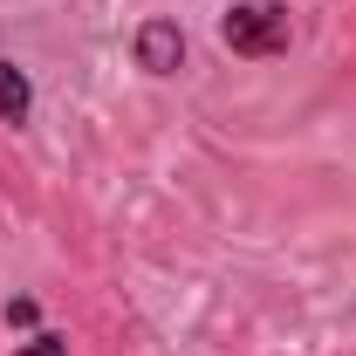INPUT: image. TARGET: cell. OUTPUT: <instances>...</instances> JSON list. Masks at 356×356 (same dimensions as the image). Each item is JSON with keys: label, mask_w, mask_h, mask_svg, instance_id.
I'll return each mask as SVG.
<instances>
[{"label": "cell", "mask_w": 356, "mask_h": 356, "mask_svg": "<svg viewBox=\"0 0 356 356\" xmlns=\"http://www.w3.org/2000/svg\"><path fill=\"white\" fill-rule=\"evenodd\" d=\"M220 42L233 55H247V62H267V55H281L295 42V21H288L281 0H240V7L220 14Z\"/></svg>", "instance_id": "obj_1"}, {"label": "cell", "mask_w": 356, "mask_h": 356, "mask_svg": "<svg viewBox=\"0 0 356 356\" xmlns=\"http://www.w3.org/2000/svg\"><path fill=\"white\" fill-rule=\"evenodd\" d=\"M131 48H137V69H144V76H178V62H185V35H178V21H144Z\"/></svg>", "instance_id": "obj_2"}, {"label": "cell", "mask_w": 356, "mask_h": 356, "mask_svg": "<svg viewBox=\"0 0 356 356\" xmlns=\"http://www.w3.org/2000/svg\"><path fill=\"white\" fill-rule=\"evenodd\" d=\"M28 110H35V89H28V76H21L14 62H0V117H7V124H28Z\"/></svg>", "instance_id": "obj_3"}, {"label": "cell", "mask_w": 356, "mask_h": 356, "mask_svg": "<svg viewBox=\"0 0 356 356\" xmlns=\"http://www.w3.org/2000/svg\"><path fill=\"white\" fill-rule=\"evenodd\" d=\"M14 356H69V343L62 336H35V343H21Z\"/></svg>", "instance_id": "obj_4"}]
</instances>
